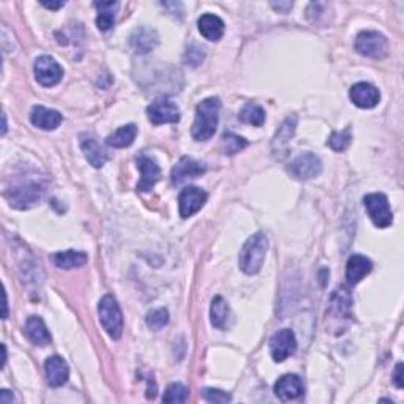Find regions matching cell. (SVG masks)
Returning a JSON list of instances; mask_svg holds the SVG:
<instances>
[{
  "label": "cell",
  "instance_id": "obj_1",
  "mask_svg": "<svg viewBox=\"0 0 404 404\" xmlns=\"http://www.w3.org/2000/svg\"><path fill=\"white\" fill-rule=\"evenodd\" d=\"M220 109L221 102L216 97L202 99L197 104L195 124L191 127L193 139L197 140V143H202V140H209L210 138H213V134L216 133V127H218Z\"/></svg>",
  "mask_w": 404,
  "mask_h": 404
},
{
  "label": "cell",
  "instance_id": "obj_2",
  "mask_svg": "<svg viewBox=\"0 0 404 404\" xmlns=\"http://www.w3.org/2000/svg\"><path fill=\"white\" fill-rule=\"evenodd\" d=\"M268 248V240L264 232H256L251 236L245 245L240 250L239 264L243 273L256 275L261 272L262 266H264L266 254Z\"/></svg>",
  "mask_w": 404,
  "mask_h": 404
},
{
  "label": "cell",
  "instance_id": "obj_3",
  "mask_svg": "<svg viewBox=\"0 0 404 404\" xmlns=\"http://www.w3.org/2000/svg\"><path fill=\"white\" fill-rule=\"evenodd\" d=\"M99 322L103 329L113 339H120L122 332H124V316L122 309L113 296L106 294L98 303Z\"/></svg>",
  "mask_w": 404,
  "mask_h": 404
},
{
  "label": "cell",
  "instance_id": "obj_4",
  "mask_svg": "<svg viewBox=\"0 0 404 404\" xmlns=\"http://www.w3.org/2000/svg\"><path fill=\"white\" fill-rule=\"evenodd\" d=\"M45 195V186L37 180L22 181V184L7 190L5 197L8 199L10 206L19 210L31 209L35 204L40 202V199Z\"/></svg>",
  "mask_w": 404,
  "mask_h": 404
},
{
  "label": "cell",
  "instance_id": "obj_5",
  "mask_svg": "<svg viewBox=\"0 0 404 404\" xmlns=\"http://www.w3.org/2000/svg\"><path fill=\"white\" fill-rule=\"evenodd\" d=\"M363 206H365L368 215H370L374 226L379 229L390 227L394 223V213H391L389 199L382 193H370L363 197Z\"/></svg>",
  "mask_w": 404,
  "mask_h": 404
},
{
  "label": "cell",
  "instance_id": "obj_6",
  "mask_svg": "<svg viewBox=\"0 0 404 404\" xmlns=\"http://www.w3.org/2000/svg\"><path fill=\"white\" fill-rule=\"evenodd\" d=\"M355 51L363 57L384 58L389 52V42L376 31H363L355 38Z\"/></svg>",
  "mask_w": 404,
  "mask_h": 404
},
{
  "label": "cell",
  "instance_id": "obj_7",
  "mask_svg": "<svg viewBox=\"0 0 404 404\" xmlns=\"http://www.w3.org/2000/svg\"><path fill=\"white\" fill-rule=\"evenodd\" d=\"M147 119L154 125L177 124L180 120V109L169 98H156L147 106Z\"/></svg>",
  "mask_w": 404,
  "mask_h": 404
},
{
  "label": "cell",
  "instance_id": "obj_8",
  "mask_svg": "<svg viewBox=\"0 0 404 404\" xmlns=\"http://www.w3.org/2000/svg\"><path fill=\"white\" fill-rule=\"evenodd\" d=\"M35 79L38 81V84L43 87H54L60 83L63 78V68L58 65L56 58L51 56H42L35 60L33 65Z\"/></svg>",
  "mask_w": 404,
  "mask_h": 404
},
{
  "label": "cell",
  "instance_id": "obj_9",
  "mask_svg": "<svg viewBox=\"0 0 404 404\" xmlns=\"http://www.w3.org/2000/svg\"><path fill=\"white\" fill-rule=\"evenodd\" d=\"M288 171L297 180H312L322 172V161L314 154H303L297 156L288 166Z\"/></svg>",
  "mask_w": 404,
  "mask_h": 404
},
{
  "label": "cell",
  "instance_id": "obj_10",
  "mask_svg": "<svg viewBox=\"0 0 404 404\" xmlns=\"http://www.w3.org/2000/svg\"><path fill=\"white\" fill-rule=\"evenodd\" d=\"M136 166L140 171V180L136 186L138 191L147 193L150 190H154V186L156 185V181L160 180V174H161L158 163L149 155L139 154L136 156Z\"/></svg>",
  "mask_w": 404,
  "mask_h": 404
},
{
  "label": "cell",
  "instance_id": "obj_11",
  "mask_svg": "<svg viewBox=\"0 0 404 404\" xmlns=\"http://www.w3.org/2000/svg\"><path fill=\"white\" fill-rule=\"evenodd\" d=\"M297 350V339L291 329H283L270 338V354L275 362H284Z\"/></svg>",
  "mask_w": 404,
  "mask_h": 404
},
{
  "label": "cell",
  "instance_id": "obj_12",
  "mask_svg": "<svg viewBox=\"0 0 404 404\" xmlns=\"http://www.w3.org/2000/svg\"><path fill=\"white\" fill-rule=\"evenodd\" d=\"M296 127L297 117L292 115L288 117V119L283 122V125L278 128V131L275 133V138L272 140V154L275 158H278V160H283V158L289 155V144L292 138H294Z\"/></svg>",
  "mask_w": 404,
  "mask_h": 404
},
{
  "label": "cell",
  "instance_id": "obj_13",
  "mask_svg": "<svg viewBox=\"0 0 404 404\" xmlns=\"http://www.w3.org/2000/svg\"><path fill=\"white\" fill-rule=\"evenodd\" d=\"M207 201V193L197 186H188L179 196V212L181 218H190L204 207Z\"/></svg>",
  "mask_w": 404,
  "mask_h": 404
},
{
  "label": "cell",
  "instance_id": "obj_14",
  "mask_svg": "<svg viewBox=\"0 0 404 404\" xmlns=\"http://www.w3.org/2000/svg\"><path fill=\"white\" fill-rule=\"evenodd\" d=\"M353 103L360 109H373L380 102V92L370 83H357L349 90Z\"/></svg>",
  "mask_w": 404,
  "mask_h": 404
},
{
  "label": "cell",
  "instance_id": "obj_15",
  "mask_svg": "<svg viewBox=\"0 0 404 404\" xmlns=\"http://www.w3.org/2000/svg\"><path fill=\"white\" fill-rule=\"evenodd\" d=\"M206 172V166L202 163L193 160L190 156L180 158V161L172 168L171 179L174 185H181L191 179H197Z\"/></svg>",
  "mask_w": 404,
  "mask_h": 404
},
{
  "label": "cell",
  "instance_id": "obj_16",
  "mask_svg": "<svg viewBox=\"0 0 404 404\" xmlns=\"http://www.w3.org/2000/svg\"><path fill=\"white\" fill-rule=\"evenodd\" d=\"M158 42H160L158 33L149 27L134 29L130 35V46L136 54H147V52L154 51L158 46Z\"/></svg>",
  "mask_w": 404,
  "mask_h": 404
},
{
  "label": "cell",
  "instance_id": "obj_17",
  "mask_svg": "<svg viewBox=\"0 0 404 404\" xmlns=\"http://www.w3.org/2000/svg\"><path fill=\"white\" fill-rule=\"evenodd\" d=\"M79 145H81V150H83V154L86 156V160L89 161V165H92L93 168H103L106 165L108 161V154L106 150H104L102 145H99L95 139L89 134H81L79 136Z\"/></svg>",
  "mask_w": 404,
  "mask_h": 404
},
{
  "label": "cell",
  "instance_id": "obj_18",
  "mask_svg": "<svg viewBox=\"0 0 404 404\" xmlns=\"http://www.w3.org/2000/svg\"><path fill=\"white\" fill-rule=\"evenodd\" d=\"M63 117L56 109H48L45 106H33L31 111V122L40 130L52 131L62 124Z\"/></svg>",
  "mask_w": 404,
  "mask_h": 404
},
{
  "label": "cell",
  "instance_id": "obj_19",
  "mask_svg": "<svg viewBox=\"0 0 404 404\" xmlns=\"http://www.w3.org/2000/svg\"><path fill=\"white\" fill-rule=\"evenodd\" d=\"M45 371L46 376H48V382L52 387H62L63 384H67L70 378L67 362L60 355H51L49 359H46Z\"/></svg>",
  "mask_w": 404,
  "mask_h": 404
},
{
  "label": "cell",
  "instance_id": "obj_20",
  "mask_svg": "<svg viewBox=\"0 0 404 404\" xmlns=\"http://www.w3.org/2000/svg\"><path fill=\"white\" fill-rule=\"evenodd\" d=\"M275 395L281 401H291L300 398L303 395V384L300 378L296 376V374H286V376L280 378L278 382L275 384Z\"/></svg>",
  "mask_w": 404,
  "mask_h": 404
},
{
  "label": "cell",
  "instance_id": "obj_21",
  "mask_svg": "<svg viewBox=\"0 0 404 404\" xmlns=\"http://www.w3.org/2000/svg\"><path fill=\"white\" fill-rule=\"evenodd\" d=\"M373 270V262L366 256L353 254L346 264V280L349 284H357Z\"/></svg>",
  "mask_w": 404,
  "mask_h": 404
},
{
  "label": "cell",
  "instance_id": "obj_22",
  "mask_svg": "<svg viewBox=\"0 0 404 404\" xmlns=\"http://www.w3.org/2000/svg\"><path fill=\"white\" fill-rule=\"evenodd\" d=\"M197 29L202 33L204 38H207L209 42H218L223 38L225 35V22L221 17L215 15H202L197 21Z\"/></svg>",
  "mask_w": 404,
  "mask_h": 404
},
{
  "label": "cell",
  "instance_id": "obj_23",
  "mask_svg": "<svg viewBox=\"0 0 404 404\" xmlns=\"http://www.w3.org/2000/svg\"><path fill=\"white\" fill-rule=\"evenodd\" d=\"M26 335L35 346H46L51 343V333L48 327L38 316H31L26 322Z\"/></svg>",
  "mask_w": 404,
  "mask_h": 404
},
{
  "label": "cell",
  "instance_id": "obj_24",
  "mask_svg": "<svg viewBox=\"0 0 404 404\" xmlns=\"http://www.w3.org/2000/svg\"><path fill=\"white\" fill-rule=\"evenodd\" d=\"M87 261H89V256H87L84 251L67 250L57 251V253L52 254V262H54L58 268H63V270L83 267L87 264Z\"/></svg>",
  "mask_w": 404,
  "mask_h": 404
},
{
  "label": "cell",
  "instance_id": "obj_25",
  "mask_svg": "<svg viewBox=\"0 0 404 404\" xmlns=\"http://www.w3.org/2000/svg\"><path fill=\"white\" fill-rule=\"evenodd\" d=\"M138 136V127L134 124H128L120 127L119 130H115L113 134H109L106 138V144L109 147L114 149H125L130 147L134 143V139Z\"/></svg>",
  "mask_w": 404,
  "mask_h": 404
},
{
  "label": "cell",
  "instance_id": "obj_26",
  "mask_svg": "<svg viewBox=\"0 0 404 404\" xmlns=\"http://www.w3.org/2000/svg\"><path fill=\"white\" fill-rule=\"evenodd\" d=\"M95 8L98 10L97 27L102 32L109 31L115 22V15L119 10V2H97Z\"/></svg>",
  "mask_w": 404,
  "mask_h": 404
},
{
  "label": "cell",
  "instance_id": "obj_27",
  "mask_svg": "<svg viewBox=\"0 0 404 404\" xmlns=\"http://www.w3.org/2000/svg\"><path fill=\"white\" fill-rule=\"evenodd\" d=\"M227 316H229V307H227L225 298L221 296L213 297L212 305H210V322L215 329L225 330Z\"/></svg>",
  "mask_w": 404,
  "mask_h": 404
},
{
  "label": "cell",
  "instance_id": "obj_28",
  "mask_svg": "<svg viewBox=\"0 0 404 404\" xmlns=\"http://www.w3.org/2000/svg\"><path fill=\"white\" fill-rule=\"evenodd\" d=\"M239 119L242 120L243 124H248L253 127H262L266 122V111L262 109L259 104L247 103L242 108V111H240Z\"/></svg>",
  "mask_w": 404,
  "mask_h": 404
},
{
  "label": "cell",
  "instance_id": "obj_29",
  "mask_svg": "<svg viewBox=\"0 0 404 404\" xmlns=\"http://www.w3.org/2000/svg\"><path fill=\"white\" fill-rule=\"evenodd\" d=\"M247 145H248L247 139L234 133H225L223 139H221V150H223V154L227 156L239 154V152H242Z\"/></svg>",
  "mask_w": 404,
  "mask_h": 404
},
{
  "label": "cell",
  "instance_id": "obj_30",
  "mask_svg": "<svg viewBox=\"0 0 404 404\" xmlns=\"http://www.w3.org/2000/svg\"><path fill=\"white\" fill-rule=\"evenodd\" d=\"M350 294L344 288H338L335 294L332 296V303H330V313L335 316H344L349 313L350 308Z\"/></svg>",
  "mask_w": 404,
  "mask_h": 404
},
{
  "label": "cell",
  "instance_id": "obj_31",
  "mask_svg": "<svg viewBox=\"0 0 404 404\" xmlns=\"http://www.w3.org/2000/svg\"><path fill=\"white\" fill-rule=\"evenodd\" d=\"M350 140H353L350 127H346L343 131H333L327 140V145L335 152H344L350 145Z\"/></svg>",
  "mask_w": 404,
  "mask_h": 404
},
{
  "label": "cell",
  "instance_id": "obj_32",
  "mask_svg": "<svg viewBox=\"0 0 404 404\" xmlns=\"http://www.w3.org/2000/svg\"><path fill=\"white\" fill-rule=\"evenodd\" d=\"M188 398V389L184 384H171L163 395V403H185Z\"/></svg>",
  "mask_w": 404,
  "mask_h": 404
},
{
  "label": "cell",
  "instance_id": "obj_33",
  "mask_svg": "<svg viewBox=\"0 0 404 404\" xmlns=\"http://www.w3.org/2000/svg\"><path fill=\"white\" fill-rule=\"evenodd\" d=\"M145 322H147V325L150 327V329L161 330L163 327L168 325V322H169L168 309H165V308L154 309V312H150L147 314V318H145Z\"/></svg>",
  "mask_w": 404,
  "mask_h": 404
},
{
  "label": "cell",
  "instance_id": "obj_34",
  "mask_svg": "<svg viewBox=\"0 0 404 404\" xmlns=\"http://www.w3.org/2000/svg\"><path fill=\"white\" fill-rule=\"evenodd\" d=\"M202 398L207 403H220V404L229 403L232 400L229 394H226V391L218 390V389H204Z\"/></svg>",
  "mask_w": 404,
  "mask_h": 404
},
{
  "label": "cell",
  "instance_id": "obj_35",
  "mask_svg": "<svg viewBox=\"0 0 404 404\" xmlns=\"http://www.w3.org/2000/svg\"><path fill=\"white\" fill-rule=\"evenodd\" d=\"M204 57H206V52H204V49L201 48V46H197V45L190 46L188 51H186V54H185L186 62L191 63L193 67L201 65L202 60H204Z\"/></svg>",
  "mask_w": 404,
  "mask_h": 404
},
{
  "label": "cell",
  "instance_id": "obj_36",
  "mask_svg": "<svg viewBox=\"0 0 404 404\" xmlns=\"http://www.w3.org/2000/svg\"><path fill=\"white\" fill-rule=\"evenodd\" d=\"M403 363H398L396 368H395V373H394V382L398 389H403L404 387V380H403Z\"/></svg>",
  "mask_w": 404,
  "mask_h": 404
},
{
  "label": "cell",
  "instance_id": "obj_37",
  "mask_svg": "<svg viewBox=\"0 0 404 404\" xmlns=\"http://www.w3.org/2000/svg\"><path fill=\"white\" fill-rule=\"evenodd\" d=\"M272 5V8L273 10H277V11H280V13H288V11L294 7V3L292 2H272L270 3Z\"/></svg>",
  "mask_w": 404,
  "mask_h": 404
},
{
  "label": "cell",
  "instance_id": "obj_38",
  "mask_svg": "<svg viewBox=\"0 0 404 404\" xmlns=\"http://www.w3.org/2000/svg\"><path fill=\"white\" fill-rule=\"evenodd\" d=\"M13 401H15V396L10 395L8 390H2V391H0V403L7 404V403H13Z\"/></svg>",
  "mask_w": 404,
  "mask_h": 404
},
{
  "label": "cell",
  "instance_id": "obj_39",
  "mask_svg": "<svg viewBox=\"0 0 404 404\" xmlns=\"http://www.w3.org/2000/svg\"><path fill=\"white\" fill-rule=\"evenodd\" d=\"M42 5L48 10H58V8L65 7V2H42Z\"/></svg>",
  "mask_w": 404,
  "mask_h": 404
},
{
  "label": "cell",
  "instance_id": "obj_40",
  "mask_svg": "<svg viewBox=\"0 0 404 404\" xmlns=\"http://www.w3.org/2000/svg\"><path fill=\"white\" fill-rule=\"evenodd\" d=\"M3 319L8 318V302H7V292L3 291V314H2Z\"/></svg>",
  "mask_w": 404,
  "mask_h": 404
},
{
  "label": "cell",
  "instance_id": "obj_41",
  "mask_svg": "<svg viewBox=\"0 0 404 404\" xmlns=\"http://www.w3.org/2000/svg\"><path fill=\"white\" fill-rule=\"evenodd\" d=\"M7 133V115L3 114V130H2V134Z\"/></svg>",
  "mask_w": 404,
  "mask_h": 404
}]
</instances>
